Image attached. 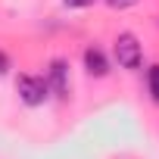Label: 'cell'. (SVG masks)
<instances>
[{"mask_svg":"<svg viewBox=\"0 0 159 159\" xmlns=\"http://www.w3.org/2000/svg\"><path fill=\"white\" fill-rule=\"evenodd\" d=\"M106 3H109L112 10H125V7H134L137 0H106Z\"/></svg>","mask_w":159,"mask_h":159,"instance_id":"obj_7","label":"cell"},{"mask_svg":"<svg viewBox=\"0 0 159 159\" xmlns=\"http://www.w3.org/2000/svg\"><path fill=\"white\" fill-rule=\"evenodd\" d=\"M112 53H116V62H119L122 69H128V72L140 69V62H143V47H140L137 34H131V31H122V34L116 38Z\"/></svg>","mask_w":159,"mask_h":159,"instance_id":"obj_1","label":"cell"},{"mask_svg":"<svg viewBox=\"0 0 159 159\" xmlns=\"http://www.w3.org/2000/svg\"><path fill=\"white\" fill-rule=\"evenodd\" d=\"M7 72H10V56L0 50V75H7Z\"/></svg>","mask_w":159,"mask_h":159,"instance_id":"obj_8","label":"cell"},{"mask_svg":"<svg viewBox=\"0 0 159 159\" xmlns=\"http://www.w3.org/2000/svg\"><path fill=\"white\" fill-rule=\"evenodd\" d=\"M84 72H88L91 78H106V75H109V59H106V53H103L97 44L84 47Z\"/></svg>","mask_w":159,"mask_h":159,"instance_id":"obj_4","label":"cell"},{"mask_svg":"<svg viewBox=\"0 0 159 159\" xmlns=\"http://www.w3.org/2000/svg\"><path fill=\"white\" fill-rule=\"evenodd\" d=\"M44 81H47V88H50V94H53L56 100H69V91H72V81H69V59H62V56L50 59Z\"/></svg>","mask_w":159,"mask_h":159,"instance_id":"obj_3","label":"cell"},{"mask_svg":"<svg viewBox=\"0 0 159 159\" xmlns=\"http://www.w3.org/2000/svg\"><path fill=\"white\" fill-rule=\"evenodd\" d=\"M94 3H97V0H62V7H69V10H88Z\"/></svg>","mask_w":159,"mask_h":159,"instance_id":"obj_6","label":"cell"},{"mask_svg":"<svg viewBox=\"0 0 159 159\" xmlns=\"http://www.w3.org/2000/svg\"><path fill=\"white\" fill-rule=\"evenodd\" d=\"M16 91H19V100H22L25 106H44L47 97H50L47 81L38 78V75H19V78H16Z\"/></svg>","mask_w":159,"mask_h":159,"instance_id":"obj_2","label":"cell"},{"mask_svg":"<svg viewBox=\"0 0 159 159\" xmlns=\"http://www.w3.org/2000/svg\"><path fill=\"white\" fill-rule=\"evenodd\" d=\"M147 88H150V100L159 103V66H150V72H147Z\"/></svg>","mask_w":159,"mask_h":159,"instance_id":"obj_5","label":"cell"}]
</instances>
